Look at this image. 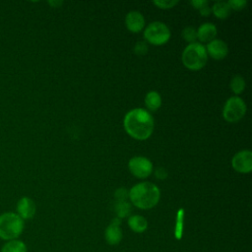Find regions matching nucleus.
Here are the masks:
<instances>
[{
	"label": "nucleus",
	"instance_id": "b1692460",
	"mask_svg": "<svg viewBox=\"0 0 252 252\" xmlns=\"http://www.w3.org/2000/svg\"><path fill=\"white\" fill-rule=\"evenodd\" d=\"M134 52L139 56L145 55L148 52V44L145 41H138L134 46Z\"/></svg>",
	"mask_w": 252,
	"mask_h": 252
},
{
	"label": "nucleus",
	"instance_id": "bb28decb",
	"mask_svg": "<svg viewBox=\"0 0 252 252\" xmlns=\"http://www.w3.org/2000/svg\"><path fill=\"white\" fill-rule=\"evenodd\" d=\"M155 175L158 179H160V180H163L167 177V171L165 168L163 167H158L156 170H155Z\"/></svg>",
	"mask_w": 252,
	"mask_h": 252
},
{
	"label": "nucleus",
	"instance_id": "20e7f679",
	"mask_svg": "<svg viewBox=\"0 0 252 252\" xmlns=\"http://www.w3.org/2000/svg\"><path fill=\"white\" fill-rule=\"evenodd\" d=\"M208 59V54L205 46L200 42L189 43L183 50L181 60L183 65L192 71L202 69Z\"/></svg>",
	"mask_w": 252,
	"mask_h": 252
},
{
	"label": "nucleus",
	"instance_id": "0eeeda50",
	"mask_svg": "<svg viewBox=\"0 0 252 252\" xmlns=\"http://www.w3.org/2000/svg\"><path fill=\"white\" fill-rule=\"evenodd\" d=\"M130 172L138 178H147L153 171L152 161L145 157H134L128 162Z\"/></svg>",
	"mask_w": 252,
	"mask_h": 252
},
{
	"label": "nucleus",
	"instance_id": "f8f14e48",
	"mask_svg": "<svg viewBox=\"0 0 252 252\" xmlns=\"http://www.w3.org/2000/svg\"><path fill=\"white\" fill-rule=\"evenodd\" d=\"M125 26L132 32H139L145 27V19L139 11H131L126 15Z\"/></svg>",
	"mask_w": 252,
	"mask_h": 252
},
{
	"label": "nucleus",
	"instance_id": "4468645a",
	"mask_svg": "<svg viewBox=\"0 0 252 252\" xmlns=\"http://www.w3.org/2000/svg\"><path fill=\"white\" fill-rule=\"evenodd\" d=\"M128 225L134 232L142 233L148 228V221L140 215H133L128 219Z\"/></svg>",
	"mask_w": 252,
	"mask_h": 252
},
{
	"label": "nucleus",
	"instance_id": "39448f33",
	"mask_svg": "<svg viewBox=\"0 0 252 252\" xmlns=\"http://www.w3.org/2000/svg\"><path fill=\"white\" fill-rule=\"evenodd\" d=\"M145 39L154 45H162L170 38L168 27L161 22H153L144 31Z\"/></svg>",
	"mask_w": 252,
	"mask_h": 252
},
{
	"label": "nucleus",
	"instance_id": "dca6fc26",
	"mask_svg": "<svg viewBox=\"0 0 252 252\" xmlns=\"http://www.w3.org/2000/svg\"><path fill=\"white\" fill-rule=\"evenodd\" d=\"M0 252H28L26 243L20 239L6 241L1 247Z\"/></svg>",
	"mask_w": 252,
	"mask_h": 252
},
{
	"label": "nucleus",
	"instance_id": "393cba45",
	"mask_svg": "<svg viewBox=\"0 0 252 252\" xmlns=\"http://www.w3.org/2000/svg\"><path fill=\"white\" fill-rule=\"evenodd\" d=\"M116 202L118 201H126V199L129 197V192L125 188H119L115 191L114 194Z\"/></svg>",
	"mask_w": 252,
	"mask_h": 252
},
{
	"label": "nucleus",
	"instance_id": "6ab92c4d",
	"mask_svg": "<svg viewBox=\"0 0 252 252\" xmlns=\"http://www.w3.org/2000/svg\"><path fill=\"white\" fill-rule=\"evenodd\" d=\"M229 86H230L231 91H232L235 94H241V93L244 91V89H245V81H244L243 77H241V76H239V75H236V76L232 77V79L230 80Z\"/></svg>",
	"mask_w": 252,
	"mask_h": 252
},
{
	"label": "nucleus",
	"instance_id": "cd10ccee",
	"mask_svg": "<svg viewBox=\"0 0 252 252\" xmlns=\"http://www.w3.org/2000/svg\"><path fill=\"white\" fill-rule=\"evenodd\" d=\"M48 3H49L50 5H52V6H54L55 8H56V7H58V6H60V5L62 4V2H61V1H55V2H54V1H49Z\"/></svg>",
	"mask_w": 252,
	"mask_h": 252
},
{
	"label": "nucleus",
	"instance_id": "9b49d317",
	"mask_svg": "<svg viewBox=\"0 0 252 252\" xmlns=\"http://www.w3.org/2000/svg\"><path fill=\"white\" fill-rule=\"evenodd\" d=\"M207 54H209L212 58L216 60L223 59L228 53L227 44L221 39H214L207 43L205 47Z\"/></svg>",
	"mask_w": 252,
	"mask_h": 252
},
{
	"label": "nucleus",
	"instance_id": "f3484780",
	"mask_svg": "<svg viewBox=\"0 0 252 252\" xmlns=\"http://www.w3.org/2000/svg\"><path fill=\"white\" fill-rule=\"evenodd\" d=\"M211 12H213V14L219 19H226L230 15L231 9L228 6L227 2L219 1L214 3Z\"/></svg>",
	"mask_w": 252,
	"mask_h": 252
},
{
	"label": "nucleus",
	"instance_id": "a878e982",
	"mask_svg": "<svg viewBox=\"0 0 252 252\" xmlns=\"http://www.w3.org/2000/svg\"><path fill=\"white\" fill-rule=\"evenodd\" d=\"M198 10H199L200 14L202 16H204V17H207V16H209L211 14V8H210L209 2L207 0L204 1V3L201 5V7Z\"/></svg>",
	"mask_w": 252,
	"mask_h": 252
},
{
	"label": "nucleus",
	"instance_id": "412c9836",
	"mask_svg": "<svg viewBox=\"0 0 252 252\" xmlns=\"http://www.w3.org/2000/svg\"><path fill=\"white\" fill-rule=\"evenodd\" d=\"M182 37L189 43L196 42L197 39V30L193 27H186L182 31Z\"/></svg>",
	"mask_w": 252,
	"mask_h": 252
},
{
	"label": "nucleus",
	"instance_id": "7ed1b4c3",
	"mask_svg": "<svg viewBox=\"0 0 252 252\" xmlns=\"http://www.w3.org/2000/svg\"><path fill=\"white\" fill-rule=\"evenodd\" d=\"M25 221L16 213L6 212L0 215V238L2 240H13L23 233Z\"/></svg>",
	"mask_w": 252,
	"mask_h": 252
},
{
	"label": "nucleus",
	"instance_id": "5701e85b",
	"mask_svg": "<svg viewBox=\"0 0 252 252\" xmlns=\"http://www.w3.org/2000/svg\"><path fill=\"white\" fill-rule=\"evenodd\" d=\"M227 4L231 10L240 11L246 6L247 1L246 0H229L227 1Z\"/></svg>",
	"mask_w": 252,
	"mask_h": 252
},
{
	"label": "nucleus",
	"instance_id": "f257e3e1",
	"mask_svg": "<svg viewBox=\"0 0 252 252\" xmlns=\"http://www.w3.org/2000/svg\"><path fill=\"white\" fill-rule=\"evenodd\" d=\"M154 118L144 108L129 110L123 120V126L129 136L136 140H147L154 131Z\"/></svg>",
	"mask_w": 252,
	"mask_h": 252
},
{
	"label": "nucleus",
	"instance_id": "ddd939ff",
	"mask_svg": "<svg viewBox=\"0 0 252 252\" xmlns=\"http://www.w3.org/2000/svg\"><path fill=\"white\" fill-rule=\"evenodd\" d=\"M217 32H218L217 27L214 24L205 23V24H202L198 28V30H197V38L201 42L209 43L210 41L216 39Z\"/></svg>",
	"mask_w": 252,
	"mask_h": 252
},
{
	"label": "nucleus",
	"instance_id": "2eb2a0df",
	"mask_svg": "<svg viewBox=\"0 0 252 252\" xmlns=\"http://www.w3.org/2000/svg\"><path fill=\"white\" fill-rule=\"evenodd\" d=\"M145 104L150 111L158 110L161 105V96L156 91L149 92L145 96Z\"/></svg>",
	"mask_w": 252,
	"mask_h": 252
},
{
	"label": "nucleus",
	"instance_id": "a211bd4d",
	"mask_svg": "<svg viewBox=\"0 0 252 252\" xmlns=\"http://www.w3.org/2000/svg\"><path fill=\"white\" fill-rule=\"evenodd\" d=\"M114 211L116 213L117 218L123 219L125 217H128L131 213V204L126 201H118L115 203Z\"/></svg>",
	"mask_w": 252,
	"mask_h": 252
},
{
	"label": "nucleus",
	"instance_id": "9d476101",
	"mask_svg": "<svg viewBox=\"0 0 252 252\" xmlns=\"http://www.w3.org/2000/svg\"><path fill=\"white\" fill-rule=\"evenodd\" d=\"M120 224H121V219L116 217L111 220L110 224L106 227L104 232V237L108 244L115 245L121 241L123 234H122V229L120 227Z\"/></svg>",
	"mask_w": 252,
	"mask_h": 252
},
{
	"label": "nucleus",
	"instance_id": "4be33fe9",
	"mask_svg": "<svg viewBox=\"0 0 252 252\" xmlns=\"http://www.w3.org/2000/svg\"><path fill=\"white\" fill-rule=\"evenodd\" d=\"M157 7L160 9H170L173 8L176 4H178L177 0H156L153 2Z\"/></svg>",
	"mask_w": 252,
	"mask_h": 252
},
{
	"label": "nucleus",
	"instance_id": "f03ea898",
	"mask_svg": "<svg viewBox=\"0 0 252 252\" xmlns=\"http://www.w3.org/2000/svg\"><path fill=\"white\" fill-rule=\"evenodd\" d=\"M128 198L135 207L142 210H149L158 203L160 191L156 184L145 181L134 185L129 190Z\"/></svg>",
	"mask_w": 252,
	"mask_h": 252
},
{
	"label": "nucleus",
	"instance_id": "6e6552de",
	"mask_svg": "<svg viewBox=\"0 0 252 252\" xmlns=\"http://www.w3.org/2000/svg\"><path fill=\"white\" fill-rule=\"evenodd\" d=\"M232 167L239 173H249L252 170V153L249 150H242L236 153L231 159Z\"/></svg>",
	"mask_w": 252,
	"mask_h": 252
},
{
	"label": "nucleus",
	"instance_id": "aec40b11",
	"mask_svg": "<svg viewBox=\"0 0 252 252\" xmlns=\"http://www.w3.org/2000/svg\"><path fill=\"white\" fill-rule=\"evenodd\" d=\"M183 222H184V210L179 209L176 216V222H175V236L177 239L182 237L183 231Z\"/></svg>",
	"mask_w": 252,
	"mask_h": 252
},
{
	"label": "nucleus",
	"instance_id": "1a4fd4ad",
	"mask_svg": "<svg viewBox=\"0 0 252 252\" xmlns=\"http://www.w3.org/2000/svg\"><path fill=\"white\" fill-rule=\"evenodd\" d=\"M17 210V215L22 219V220H31L34 217L36 207L34 202L29 198V197H22L18 202L16 206Z\"/></svg>",
	"mask_w": 252,
	"mask_h": 252
},
{
	"label": "nucleus",
	"instance_id": "423d86ee",
	"mask_svg": "<svg viewBox=\"0 0 252 252\" xmlns=\"http://www.w3.org/2000/svg\"><path fill=\"white\" fill-rule=\"evenodd\" d=\"M246 113V104L244 100L239 96L229 97L223 106L222 116L227 122H237Z\"/></svg>",
	"mask_w": 252,
	"mask_h": 252
}]
</instances>
